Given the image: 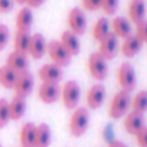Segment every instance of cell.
Instances as JSON below:
<instances>
[{
  "label": "cell",
  "mask_w": 147,
  "mask_h": 147,
  "mask_svg": "<svg viewBox=\"0 0 147 147\" xmlns=\"http://www.w3.org/2000/svg\"><path fill=\"white\" fill-rule=\"evenodd\" d=\"M90 124V116L87 107H76L70 116L69 131L73 137H82Z\"/></svg>",
  "instance_id": "obj_1"
},
{
  "label": "cell",
  "mask_w": 147,
  "mask_h": 147,
  "mask_svg": "<svg viewBox=\"0 0 147 147\" xmlns=\"http://www.w3.org/2000/svg\"><path fill=\"white\" fill-rule=\"evenodd\" d=\"M130 101H131L130 93H127L124 90L117 92L109 104V116L114 120L124 117L130 109Z\"/></svg>",
  "instance_id": "obj_2"
},
{
  "label": "cell",
  "mask_w": 147,
  "mask_h": 147,
  "mask_svg": "<svg viewBox=\"0 0 147 147\" xmlns=\"http://www.w3.org/2000/svg\"><path fill=\"white\" fill-rule=\"evenodd\" d=\"M116 77H117V83L120 86L121 90L127 92V93H131L134 89H136V84H137V76H136V70L134 67L130 64V63H121L117 69V73H116Z\"/></svg>",
  "instance_id": "obj_3"
},
{
  "label": "cell",
  "mask_w": 147,
  "mask_h": 147,
  "mask_svg": "<svg viewBox=\"0 0 147 147\" xmlns=\"http://www.w3.org/2000/svg\"><path fill=\"white\" fill-rule=\"evenodd\" d=\"M87 71L90 73V76H92L96 82L106 80V77H107V74H109L107 60L103 59V56H100L98 51H93V53L89 56V60H87Z\"/></svg>",
  "instance_id": "obj_4"
},
{
  "label": "cell",
  "mask_w": 147,
  "mask_h": 147,
  "mask_svg": "<svg viewBox=\"0 0 147 147\" xmlns=\"http://www.w3.org/2000/svg\"><path fill=\"white\" fill-rule=\"evenodd\" d=\"M80 96H82V92H80V86L77 84V82L74 80H69L64 83V86L61 87L60 90V97L63 100V104L66 109L69 110H74L80 101Z\"/></svg>",
  "instance_id": "obj_5"
},
{
  "label": "cell",
  "mask_w": 147,
  "mask_h": 147,
  "mask_svg": "<svg viewBox=\"0 0 147 147\" xmlns=\"http://www.w3.org/2000/svg\"><path fill=\"white\" fill-rule=\"evenodd\" d=\"M49 59L51 60V63L60 66L61 69L70 64L71 56L67 53V50L61 46V43L59 40H51L47 43V50H46Z\"/></svg>",
  "instance_id": "obj_6"
},
{
  "label": "cell",
  "mask_w": 147,
  "mask_h": 147,
  "mask_svg": "<svg viewBox=\"0 0 147 147\" xmlns=\"http://www.w3.org/2000/svg\"><path fill=\"white\" fill-rule=\"evenodd\" d=\"M67 23H69L70 32H73L76 36H83L87 30V19H86L84 10H82L80 7H73L69 11Z\"/></svg>",
  "instance_id": "obj_7"
},
{
  "label": "cell",
  "mask_w": 147,
  "mask_h": 147,
  "mask_svg": "<svg viewBox=\"0 0 147 147\" xmlns=\"http://www.w3.org/2000/svg\"><path fill=\"white\" fill-rule=\"evenodd\" d=\"M33 87H34V79H33V74H32L30 71L20 73V74L17 76L16 84H14V87H13V90H14V96L27 98L30 94H32Z\"/></svg>",
  "instance_id": "obj_8"
},
{
  "label": "cell",
  "mask_w": 147,
  "mask_h": 147,
  "mask_svg": "<svg viewBox=\"0 0 147 147\" xmlns=\"http://www.w3.org/2000/svg\"><path fill=\"white\" fill-rule=\"evenodd\" d=\"M119 50V37L114 33H109L101 42H98V53L106 60H113Z\"/></svg>",
  "instance_id": "obj_9"
},
{
  "label": "cell",
  "mask_w": 147,
  "mask_h": 147,
  "mask_svg": "<svg viewBox=\"0 0 147 147\" xmlns=\"http://www.w3.org/2000/svg\"><path fill=\"white\" fill-rule=\"evenodd\" d=\"M106 98V89L101 83L93 84L86 93V104L90 110H97L103 106Z\"/></svg>",
  "instance_id": "obj_10"
},
{
  "label": "cell",
  "mask_w": 147,
  "mask_h": 147,
  "mask_svg": "<svg viewBox=\"0 0 147 147\" xmlns=\"http://www.w3.org/2000/svg\"><path fill=\"white\" fill-rule=\"evenodd\" d=\"M63 77V69L54 63H47L39 69V79L42 83H59Z\"/></svg>",
  "instance_id": "obj_11"
},
{
  "label": "cell",
  "mask_w": 147,
  "mask_h": 147,
  "mask_svg": "<svg viewBox=\"0 0 147 147\" xmlns=\"http://www.w3.org/2000/svg\"><path fill=\"white\" fill-rule=\"evenodd\" d=\"M60 90L61 89L59 87V83H42L39 86L37 96L40 101L46 104H53L60 97Z\"/></svg>",
  "instance_id": "obj_12"
},
{
  "label": "cell",
  "mask_w": 147,
  "mask_h": 147,
  "mask_svg": "<svg viewBox=\"0 0 147 147\" xmlns=\"http://www.w3.org/2000/svg\"><path fill=\"white\" fill-rule=\"evenodd\" d=\"M47 50V42L40 33H34L30 37V45H29V56L33 60H39L46 54Z\"/></svg>",
  "instance_id": "obj_13"
},
{
  "label": "cell",
  "mask_w": 147,
  "mask_h": 147,
  "mask_svg": "<svg viewBox=\"0 0 147 147\" xmlns=\"http://www.w3.org/2000/svg\"><path fill=\"white\" fill-rule=\"evenodd\" d=\"M6 66H9L11 70L20 74V73L29 71V59L26 54H22L13 50L6 59Z\"/></svg>",
  "instance_id": "obj_14"
},
{
  "label": "cell",
  "mask_w": 147,
  "mask_h": 147,
  "mask_svg": "<svg viewBox=\"0 0 147 147\" xmlns=\"http://www.w3.org/2000/svg\"><path fill=\"white\" fill-rule=\"evenodd\" d=\"M146 11L147 7L144 0H130L127 13H129V19L131 23L139 24L143 20H146Z\"/></svg>",
  "instance_id": "obj_15"
},
{
  "label": "cell",
  "mask_w": 147,
  "mask_h": 147,
  "mask_svg": "<svg viewBox=\"0 0 147 147\" xmlns=\"http://www.w3.org/2000/svg\"><path fill=\"white\" fill-rule=\"evenodd\" d=\"M123 126H124V130L131 134V136H136L142 127L144 126V119H143V114H139V113H134V111H130L124 116V121H123Z\"/></svg>",
  "instance_id": "obj_16"
},
{
  "label": "cell",
  "mask_w": 147,
  "mask_h": 147,
  "mask_svg": "<svg viewBox=\"0 0 147 147\" xmlns=\"http://www.w3.org/2000/svg\"><path fill=\"white\" fill-rule=\"evenodd\" d=\"M143 47V43L142 40L136 36V34H130L129 37L123 39V43L120 46V51L124 57L130 59V57H134L136 54H139V51Z\"/></svg>",
  "instance_id": "obj_17"
},
{
  "label": "cell",
  "mask_w": 147,
  "mask_h": 147,
  "mask_svg": "<svg viewBox=\"0 0 147 147\" xmlns=\"http://www.w3.org/2000/svg\"><path fill=\"white\" fill-rule=\"evenodd\" d=\"M59 42L61 43V46L67 50V53L71 57L79 54V51H80V40H79V36H76L73 32H70V30L63 32Z\"/></svg>",
  "instance_id": "obj_18"
},
{
  "label": "cell",
  "mask_w": 147,
  "mask_h": 147,
  "mask_svg": "<svg viewBox=\"0 0 147 147\" xmlns=\"http://www.w3.org/2000/svg\"><path fill=\"white\" fill-rule=\"evenodd\" d=\"M110 27H111V33H114L117 37L120 39H126L131 34V24H130V20H127L126 17L123 16H116L111 23H110Z\"/></svg>",
  "instance_id": "obj_19"
},
{
  "label": "cell",
  "mask_w": 147,
  "mask_h": 147,
  "mask_svg": "<svg viewBox=\"0 0 147 147\" xmlns=\"http://www.w3.org/2000/svg\"><path fill=\"white\" fill-rule=\"evenodd\" d=\"M34 139H36V124L30 121L24 123L19 133L20 147H34Z\"/></svg>",
  "instance_id": "obj_20"
},
{
  "label": "cell",
  "mask_w": 147,
  "mask_h": 147,
  "mask_svg": "<svg viewBox=\"0 0 147 147\" xmlns=\"http://www.w3.org/2000/svg\"><path fill=\"white\" fill-rule=\"evenodd\" d=\"M33 20H34V17H33L32 9L23 7L16 14V29L22 30V32H30Z\"/></svg>",
  "instance_id": "obj_21"
},
{
  "label": "cell",
  "mask_w": 147,
  "mask_h": 147,
  "mask_svg": "<svg viewBox=\"0 0 147 147\" xmlns=\"http://www.w3.org/2000/svg\"><path fill=\"white\" fill-rule=\"evenodd\" d=\"M26 109H27V104H26V98L19 97V96H14L9 101V114H10V120H20L24 113H26Z\"/></svg>",
  "instance_id": "obj_22"
},
{
  "label": "cell",
  "mask_w": 147,
  "mask_h": 147,
  "mask_svg": "<svg viewBox=\"0 0 147 147\" xmlns=\"http://www.w3.org/2000/svg\"><path fill=\"white\" fill-rule=\"evenodd\" d=\"M30 37H32L30 32L16 30V33H14V39H13L14 51L29 56V45H30Z\"/></svg>",
  "instance_id": "obj_23"
},
{
  "label": "cell",
  "mask_w": 147,
  "mask_h": 147,
  "mask_svg": "<svg viewBox=\"0 0 147 147\" xmlns=\"http://www.w3.org/2000/svg\"><path fill=\"white\" fill-rule=\"evenodd\" d=\"M51 143V130L49 124L40 123L36 126V139H34V147H50Z\"/></svg>",
  "instance_id": "obj_24"
},
{
  "label": "cell",
  "mask_w": 147,
  "mask_h": 147,
  "mask_svg": "<svg viewBox=\"0 0 147 147\" xmlns=\"http://www.w3.org/2000/svg\"><path fill=\"white\" fill-rule=\"evenodd\" d=\"M17 76H19V74H17L14 70H11L9 66L4 64V66L0 67V84H1L4 89H7V90L13 89L14 84H16Z\"/></svg>",
  "instance_id": "obj_25"
},
{
  "label": "cell",
  "mask_w": 147,
  "mask_h": 147,
  "mask_svg": "<svg viewBox=\"0 0 147 147\" xmlns=\"http://www.w3.org/2000/svg\"><path fill=\"white\" fill-rule=\"evenodd\" d=\"M93 39L96 42H101L109 33H110V22L107 20V17H100L96 20L94 26H93Z\"/></svg>",
  "instance_id": "obj_26"
},
{
  "label": "cell",
  "mask_w": 147,
  "mask_h": 147,
  "mask_svg": "<svg viewBox=\"0 0 147 147\" xmlns=\"http://www.w3.org/2000/svg\"><path fill=\"white\" fill-rule=\"evenodd\" d=\"M130 107H131V111H134V113H139V114H144L146 113L147 111V92L146 90L139 92L134 97L131 98Z\"/></svg>",
  "instance_id": "obj_27"
},
{
  "label": "cell",
  "mask_w": 147,
  "mask_h": 147,
  "mask_svg": "<svg viewBox=\"0 0 147 147\" xmlns=\"http://www.w3.org/2000/svg\"><path fill=\"white\" fill-rule=\"evenodd\" d=\"M9 121H10L9 101H7L6 98H0V129L6 127Z\"/></svg>",
  "instance_id": "obj_28"
},
{
  "label": "cell",
  "mask_w": 147,
  "mask_h": 147,
  "mask_svg": "<svg viewBox=\"0 0 147 147\" xmlns=\"http://www.w3.org/2000/svg\"><path fill=\"white\" fill-rule=\"evenodd\" d=\"M107 16L116 14L119 9V0H101V7H100Z\"/></svg>",
  "instance_id": "obj_29"
},
{
  "label": "cell",
  "mask_w": 147,
  "mask_h": 147,
  "mask_svg": "<svg viewBox=\"0 0 147 147\" xmlns=\"http://www.w3.org/2000/svg\"><path fill=\"white\" fill-rule=\"evenodd\" d=\"M136 36L142 40L143 45H147V20H143L142 23L136 24Z\"/></svg>",
  "instance_id": "obj_30"
},
{
  "label": "cell",
  "mask_w": 147,
  "mask_h": 147,
  "mask_svg": "<svg viewBox=\"0 0 147 147\" xmlns=\"http://www.w3.org/2000/svg\"><path fill=\"white\" fill-rule=\"evenodd\" d=\"M10 39V30L6 24H0V51L4 49Z\"/></svg>",
  "instance_id": "obj_31"
},
{
  "label": "cell",
  "mask_w": 147,
  "mask_h": 147,
  "mask_svg": "<svg viewBox=\"0 0 147 147\" xmlns=\"http://www.w3.org/2000/svg\"><path fill=\"white\" fill-rule=\"evenodd\" d=\"M82 6L86 11H97L101 7V0H82Z\"/></svg>",
  "instance_id": "obj_32"
},
{
  "label": "cell",
  "mask_w": 147,
  "mask_h": 147,
  "mask_svg": "<svg viewBox=\"0 0 147 147\" xmlns=\"http://www.w3.org/2000/svg\"><path fill=\"white\" fill-rule=\"evenodd\" d=\"M134 137H136V142H137V146L139 147H147V126L146 124L142 127V130Z\"/></svg>",
  "instance_id": "obj_33"
},
{
  "label": "cell",
  "mask_w": 147,
  "mask_h": 147,
  "mask_svg": "<svg viewBox=\"0 0 147 147\" xmlns=\"http://www.w3.org/2000/svg\"><path fill=\"white\" fill-rule=\"evenodd\" d=\"M14 1L13 0H0V13H9L13 10Z\"/></svg>",
  "instance_id": "obj_34"
},
{
  "label": "cell",
  "mask_w": 147,
  "mask_h": 147,
  "mask_svg": "<svg viewBox=\"0 0 147 147\" xmlns=\"http://www.w3.org/2000/svg\"><path fill=\"white\" fill-rule=\"evenodd\" d=\"M46 0H26V7H29V9H39L43 3H45Z\"/></svg>",
  "instance_id": "obj_35"
},
{
  "label": "cell",
  "mask_w": 147,
  "mask_h": 147,
  "mask_svg": "<svg viewBox=\"0 0 147 147\" xmlns=\"http://www.w3.org/2000/svg\"><path fill=\"white\" fill-rule=\"evenodd\" d=\"M107 147H129L126 143H123L121 140H111L110 143H107Z\"/></svg>",
  "instance_id": "obj_36"
},
{
  "label": "cell",
  "mask_w": 147,
  "mask_h": 147,
  "mask_svg": "<svg viewBox=\"0 0 147 147\" xmlns=\"http://www.w3.org/2000/svg\"><path fill=\"white\" fill-rule=\"evenodd\" d=\"M14 3H19V4H24L26 3V0H13Z\"/></svg>",
  "instance_id": "obj_37"
},
{
  "label": "cell",
  "mask_w": 147,
  "mask_h": 147,
  "mask_svg": "<svg viewBox=\"0 0 147 147\" xmlns=\"http://www.w3.org/2000/svg\"><path fill=\"white\" fill-rule=\"evenodd\" d=\"M0 147H1V144H0Z\"/></svg>",
  "instance_id": "obj_38"
}]
</instances>
